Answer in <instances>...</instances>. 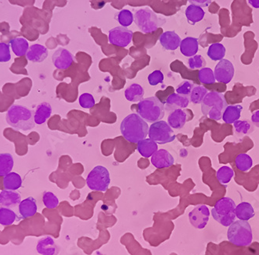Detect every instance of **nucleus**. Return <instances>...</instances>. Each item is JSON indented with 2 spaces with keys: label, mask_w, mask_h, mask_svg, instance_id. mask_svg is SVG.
<instances>
[{
  "label": "nucleus",
  "mask_w": 259,
  "mask_h": 255,
  "mask_svg": "<svg viewBox=\"0 0 259 255\" xmlns=\"http://www.w3.org/2000/svg\"><path fill=\"white\" fill-rule=\"evenodd\" d=\"M86 184L93 191H106L110 184V175L107 168L101 165L95 167L88 175Z\"/></svg>",
  "instance_id": "7"
},
{
  "label": "nucleus",
  "mask_w": 259,
  "mask_h": 255,
  "mask_svg": "<svg viewBox=\"0 0 259 255\" xmlns=\"http://www.w3.org/2000/svg\"><path fill=\"white\" fill-rule=\"evenodd\" d=\"M188 65L192 70L202 69L207 65V61L202 55L196 54L188 60Z\"/></svg>",
  "instance_id": "41"
},
{
  "label": "nucleus",
  "mask_w": 259,
  "mask_h": 255,
  "mask_svg": "<svg viewBox=\"0 0 259 255\" xmlns=\"http://www.w3.org/2000/svg\"><path fill=\"white\" fill-rule=\"evenodd\" d=\"M117 20L121 27H127L132 24L134 20V16L131 11L122 9L117 15Z\"/></svg>",
  "instance_id": "39"
},
{
  "label": "nucleus",
  "mask_w": 259,
  "mask_h": 255,
  "mask_svg": "<svg viewBox=\"0 0 259 255\" xmlns=\"http://www.w3.org/2000/svg\"><path fill=\"white\" fill-rule=\"evenodd\" d=\"M226 49L223 45L220 43L212 44L209 47L207 55L213 61H220L225 57Z\"/></svg>",
  "instance_id": "33"
},
{
  "label": "nucleus",
  "mask_w": 259,
  "mask_h": 255,
  "mask_svg": "<svg viewBox=\"0 0 259 255\" xmlns=\"http://www.w3.org/2000/svg\"><path fill=\"white\" fill-rule=\"evenodd\" d=\"M190 102V98L178 93H172L167 98L165 109L168 112H172L178 109H185L189 105Z\"/></svg>",
  "instance_id": "16"
},
{
  "label": "nucleus",
  "mask_w": 259,
  "mask_h": 255,
  "mask_svg": "<svg viewBox=\"0 0 259 255\" xmlns=\"http://www.w3.org/2000/svg\"><path fill=\"white\" fill-rule=\"evenodd\" d=\"M209 208L206 205H198L189 213V219L193 227L197 229H204L209 221Z\"/></svg>",
  "instance_id": "12"
},
{
  "label": "nucleus",
  "mask_w": 259,
  "mask_h": 255,
  "mask_svg": "<svg viewBox=\"0 0 259 255\" xmlns=\"http://www.w3.org/2000/svg\"><path fill=\"white\" fill-rule=\"evenodd\" d=\"M194 87H195L194 82H192V81H184L176 88V93L178 94L182 95V96L190 98V94H191Z\"/></svg>",
  "instance_id": "42"
},
{
  "label": "nucleus",
  "mask_w": 259,
  "mask_h": 255,
  "mask_svg": "<svg viewBox=\"0 0 259 255\" xmlns=\"http://www.w3.org/2000/svg\"><path fill=\"white\" fill-rule=\"evenodd\" d=\"M19 212L20 216L24 219L32 217L36 214L38 212V205L35 199L28 197L20 202L19 204Z\"/></svg>",
  "instance_id": "20"
},
{
  "label": "nucleus",
  "mask_w": 259,
  "mask_h": 255,
  "mask_svg": "<svg viewBox=\"0 0 259 255\" xmlns=\"http://www.w3.org/2000/svg\"><path fill=\"white\" fill-rule=\"evenodd\" d=\"M235 208L236 204L232 199L223 197L215 204L211 210V214L213 219L222 226L229 227L236 219Z\"/></svg>",
  "instance_id": "6"
},
{
  "label": "nucleus",
  "mask_w": 259,
  "mask_h": 255,
  "mask_svg": "<svg viewBox=\"0 0 259 255\" xmlns=\"http://www.w3.org/2000/svg\"><path fill=\"white\" fill-rule=\"evenodd\" d=\"M235 165L240 171L246 172L252 168L253 161L252 157L248 153H239L235 158Z\"/></svg>",
  "instance_id": "35"
},
{
  "label": "nucleus",
  "mask_w": 259,
  "mask_h": 255,
  "mask_svg": "<svg viewBox=\"0 0 259 255\" xmlns=\"http://www.w3.org/2000/svg\"><path fill=\"white\" fill-rule=\"evenodd\" d=\"M187 120L188 116L186 111L178 109L171 112L168 117V123L172 128L179 130L184 127Z\"/></svg>",
  "instance_id": "22"
},
{
  "label": "nucleus",
  "mask_w": 259,
  "mask_h": 255,
  "mask_svg": "<svg viewBox=\"0 0 259 255\" xmlns=\"http://www.w3.org/2000/svg\"><path fill=\"white\" fill-rule=\"evenodd\" d=\"M43 203L48 209H53L57 208L59 200L52 192H45L43 194Z\"/></svg>",
  "instance_id": "40"
},
{
  "label": "nucleus",
  "mask_w": 259,
  "mask_h": 255,
  "mask_svg": "<svg viewBox=\"0 0 259 255\" xmlns=\"http://www.w3.org/2000/svg\"><path fill=\"white\" fill-rule=\"evenodd\" d=\"M151 162L155 168L162 169V168H169L173 165L175 161H174V157L168 151L160 149L152 156Z\"/></svg>",
  "instance_id": "14"
},
{
  "label": "nucleus",
  "mask_w": 259,
  "mask_h": 255,
  "mask_svg": "<svg viewBox=\"0 0 259 255\" xmlns=\"http://www.w3.org/2000/svg\"><path fill=\"white\" fill-rule=\"evenodd\" d=\"M148 79H149V84L151 86H157L164 82V75L160 70H155L149 75Z\"/></svg>",
  "instance_id": "44"
},
{
  "label": "nucleus",
  "mask_w": 259,
  "mask_h": 255,
  "mask_svg": "<svg viewBox=\"0 0 259 255\" xmlns=\"http://www.w3.org/2000/svg\"><path fill=\"white\" fill-rule=\"evenodd\" d=\"M252 123L256 127H259V110L255 111L252 115Z\"/></svg>",
  "instance_id": "47"
},
{
  "label": "nucleus",
  "mask_w": 259,
  "mask_h": 255,
  "mask_svg": "<svg viewBox=\"0 0 259 255\" xmlns=\"http://www.w3.org/2000/svg\"><path fill=\"white\" fill-rule=\"evenodd\" d=\"M75 57L69 51L65 49H57L52 55V62L55 68L60 70H66L72 66Z\"/></svg>",
  "instance_id": "13"
},
{
  "label": "nucleus",
  "mask_w": 259,
  "mask_h": 255,
  "mask_svg": "<svg viewBox=\"0 0 259 255\" xmlns=\"http://www.w3.org/2000/svg\"><path fill=\"white\" fill-rule=\"evenodd\" d=\"M149 125L141 116L131 113L122 120L120 131L122 136L130 143L138 144L149 134Z\"/></svg>",
  "instance_id": "1"
},
{
  "label": "nucleus",
  "mask_w": 259,
  "mask_h": 255,
  "mask_svg": "<svg viewBox=\"0 0 259 255\" xmlns=\"http://www.w3.org/2000/svg\"><path fill=\"white\" fill-rule=\"evenodd\" d=\"M134 22L144 34H152L158 28L157 16L149 8L137 10L134 13Z\"/></svg>",
  "instance_id": "8"
},
{
  "label": "nucleus",
  "mask_w": 259,
  "mask_h": 255,
  "mask_svg": "<svg viewBox=\"0 0 259 255\" xmlns=\"http://www.w3.org/2000/svg\"><path fill=\"white\" fill-rule=\"evenodd\" d=\"M242 109L243 107L241 105H227L223 110V116H222L223 122L227 124H232L234 122H236L241 117Z\"/></svg>",
  "instance_id": "24"
},
{
  "label": "nucleus",
  "mask_w": 259,
  "mask_h": 255,
  "mask_svg": "<svg viewBox=\"0 0 259 255\" xmlns=\"http://www.w3.org/2000/svg\"><path fill=\"white\" fill-rule=\"evenodd\" d=\"M14 165V160L9 153H0V177H4L10 173Z\"/></svg>",
  "instance_id": "32"
},
{
  "label": "nucleus",
  "mask_w": 259,
  "mask_h": 255,
  "mask_svg": "<svg viewBox=\"0 0 259 255\" xmlns=\"http://www.w3.org/2000/svg\"><path fill=\"white\" fill-rule=\"evenodd\" d=\"M132 31L127 27H117L109 31V41L111 45L120 48H126L131 43Z\"/></svg>",
  "instance_id": "10"
},
{
  "label": "nucleus",
  "mask_w": 259,
  "mask_h": 255,
  "mask_svg": "<svg viewBox=\"0 0 259 255\" xmlns=\"http://www.w3.org/2000/svg\"><path fill=\"white\" fill-rule=\"evenodd\" d=\"M198 79L202 84L212 85L216 82L214 72L209 68H204L199 71Z\"/></svg>",
  "instance_id": "37"
},
{
  "label": "nucleus",
  "mask_w": 259,
  "mask_h": 255,
  "mask_svg": "<svg viewBox=\"0 0 259 255\" xmlns=\"http://www.w3.org/2000/svg\"><path fill=\"white\" fill-rule=\"evenodd\" d=\"M149 136L150 139L159 145L170 143L175 139V134L172 127L164 120L152 123L149 127Z\"/></svg>",
  "instance_id": "9"
},
{
  "label": "nucleus",
  "mask_w": 259,
  "mask_h": 255,
  "mask_svg": "<svg viewBox=\"0 0 259 255\" xmlns=\"http://www.w3.org/2000/svg\"><path fill=\"white\" fill-rule=\"evenodd\" d=\"M138 113L145 121L154 123L164 118V105L157 97H149L140 101Z\"/></svg>",
  "instance_id": "4"
},
{
  "label": "nucleus",
  "mask_w": 259,
  "mask_h": 255,
  "mask_svg": "<svg viewBox=\"0 0 259 255\" xmlns=\"http://www.w3.org/2000/svg\"><path fill=\"white\" fill-rule=\"evenodd\" d=\"M138 151L142 157H150L157 151V145L152 139L142 140L138 143Z\"/></svg>",
  "instance_id": "27"
},
{
  "label": "nucleus",
  "mask_w": 259,
  "mask_h": 255,
  "mask_svg": "<svg viewBox=\"0 0 259 255\" xmlns=\"http://www.w3.org/2000/svg\"><path fill=\"white\" fill-rule=\"evenodd\" d=\"M227 239L232 245L237 247H248L253 239L250 223L244 220H235L229 226Z\"/></svg>",
  "instance_id": "5"
},
{
  "label": "nucleus",
  "mask_w": 259,
  "mask_h": 255,
  "mask_svg": "<svg viewBox=\"0 0 259 255\" xmlns=\"http://www.w3.org/2000/svg\"><path fill=\"white\" fill-rule=\"evenodd\" d=\"M79 105L84 109H92L96 105L95 99L90 93H83L79 98Z\"/></svg>",
  "instance_id": "43"
},
{
  "label": "nucleus",
  "mask_w": 259,
  "mask_h": 255,
  "mask_svg": "<svg viewBox=\"0 0 259 255\" xmlns=\"http://www.w3.org/2000/svg\"><path fill=\"white\" fill-rule=\"evenodd\" d=\"M208 91L204 86H198L193 88V91L190 96V101L192 103L200 104L202 102L206 95L207 94Z\"/></svg>",
  "instance_id": "38"
},
{
  "label": "nucleus",
  "mask_w": 259,
  "mask_h": 255,
  "mask_svg": "<svg viewBox=\"0 0 259 255\" xmlns=\"http://www.w3.org/2000/svg\"><path fill=\"white\" fill-rule=\"evenodd\" d=\"M181 40L179 35L175 31H165L159 38V42L165 50L175 51L180 46Z\"/></svg>",
  "instance_id": "17"
},
{
  "label": "nucleus",
  "mask_w": 259,
  "mask_h": 255,
  "mask_svg": "<svg viewBox=\"0 0 259 255\" xmlns=\"http://www.w3.org/2000/svg\"><path fill=\"white\" fill-rule=\"evenodd\" d=\"M124 94H125L126 99L130 102H140L143 100L145 90L141 85L134 83L127 88Z\"/></svg>",
  "instance_id": "31"
},
{
  "label": "nucleus",
  "mask_w": 259,
  "mask_h": 255,
  "mask_svg": "<svg viewBox=\"0 0 259 255\" xmlns=\"http://www.w3.org/2000/svg\"><path fill=\"white\" fill-rule=\"evenodd\" d=\"M227 106L224 96L216 91L208 93L201 102V109L204 116L216 121L221 120L223 110Z\"/></svg>",
  "instance_id": "3"
},
{
  "label": "nucleus",
  "mask_w": 259,
  "mask_h": 255,
  "mask_svg": "<svg viewBox=\"0 0 259 255\" xmlns=\"http://www.w3.org/2000/svg\"><path fill=\"white\" fill-rule=\"evenodd\" d=\"M9 45H10L11 49L15 55L17 57H23V56L26 55L27 51L30 48L28 41L25 38H13L9 41Z\"/></svg>",
  "instance_id": "30"
},
{
  "label": "nucleus",
  "mask_w": 259,
  "mask_h": 255,
  "mask_svg": "<svg viewBox=\"0 0 259 255\" xmlns=\"http://www.w3.org/2000/svg\"><path fill=\"white\" fill-rule=\"evenodd\" d=\"M249 3L255 9H259V0H248Z\"/></svg>",
  "instance_id": "48"
},
{
  "label": "nucleus",
  "mask_w": 259,
  "mask_h": 255,
  "mask_svg": "<svg viewBox=\"0 0 259 255\" xmlns=\"http://www.w3.org/2000/svg\"><path fill=\"white\" fill-rule=\"evenodd\" d=\"M180 51L186 57L196 55L199 51V41L197 38L188 37L181 41Z\"/></svg>",
  "instance_id": "23"
},
{
  "label": "nucleus",
  "mask_w": 259,
  "mask_h": 255,
  "mask_svg": "<svg viewBox=\"0 0 259 255\" xmlns=\"http://www.w3.org/2000/svg\"><path fill=\"white\" fill-rule=\"evenodd\" d=\"M193 5H198L200 7H207L212 2V0H188Z\"/></svg>",
  "instance_id": "46"
},
{
  "label": "nucleus",
  "mask_w": 259,
  "mask_h": 255,
  "mask_svg": "<svg viewBox=\"0 0 259 255\" xmlns=\"http://www.w3.org/2000/svg\"><path fill=\"white\" fill-rule=\"evenodd\" d=\"M22 183H23V181H22L21 176L18 173L12 172V171L10 173L4 176L3 181H2L4 189L6 190H13V191L18 190L21 187Z\"/></svg>",
  "instance_id": "29"
},
{
  "label": "nucleus",
  "mask_w": 259,
  "mask_h": 255,
  "mask_svg": "<svg viewBox=\"0 0 259 255\" xmlns=\"http://www.w3.org/2000/svg\"><path fill=\"white\" fill-rule=\"evenodd\" d=\"M255 215H256V212H255L254 208L249 203L242 202L236 205L235 216L240 220L249 221V219L254 217Z\"/></svg>",
  "instance_id": "25"
},
{
  "label": "nucleus",
  "mask_w": 259,
  "mask_h": 255,
  "mask_svg": "<svg viewBox=\"0 0 259 255\" xmlns=\"http://www.w3.org/2000/svg\"><path fill=\"white\" fill-rule=\"evenodd\" d=\"M185 13H186L188 22L192 25H194L195 23L201 21L205 16V12L203 8L198 5H193V4L186 8Z\"/></svg>",
  "instance_id": "28"
},
{
  "label": "nucleus",
  "mask_w": 259,
  "mask_h": 255,
  "mask_svg": "<svg viewBox=\"0 0 259 255\" xmlns=\"http://www.w3.org/2000/svg\"><path fill=\"white\" fill-rule=\"evenodd\" d=\"M37 252L41 255H57L60 249L52 237L46 236L41 238L37 245Z\"/></svg>",
  "instance_id": "15"
},
{
  "label": "nucleus",
  "mask_w": 259,
  "mask_h": 255,
  "mask_svg": "<svg viewBox=\"0 0 259 255\" xmlns=\"http://www.w3.org/2000/svg\"><path fill=\"white\" fill-rule=\"evenodd\" d=\"M11 54L9 45L0 42V62H8L10 61Z\"/></svg>",
  "instance_id": "45"
},
{
  "label": "nucleus",
  "mask_w": 259,
  "mask_h": 255,
  "mask_svg": "<svg viewBox=\"0 0 259 255\" xmlns=\"http://www.w3.org/2000/svg\"><path fill=\"white\" fill-rule=\"evenodd\" d=\"M21 202L20 193L13 190L4 189L0 193V205L6 208H13Z\"/></svg>",
  "instance_id": "19"
},
{
  "label": "nucleus",
  "mask_w": 259,
  "mask_h": 255,
  "mask_svg": "<svg viewBox=\"0 0 259 255\" xmlns=\"http://www.w3.org/2000/svg\"><path fill=\"white\" fill-rule=\"evenodd\" d=\"M215 79L218 82L228 84L234 75V67L231 61L222 59L217 63L214 69Z\"/></svg>",
  "instance_id": "11"
},
{
  "label": "nucleus",
  "mask_w": 259,
  "mask_h": 255,
  "mask_svg": "<svg viewBox=\"0 0 259 255\" xmlns=\"http://www.w3.org/2000/svg\"><path fill=\"white\" fill-rule=\"evenodd\" d=\"M48 55H49V51L46 47L39 44H35L29 48L26 57L28 61L40 63L45 61Z\"/></svg>",
  "instance_id": "18"
},
{
  "label": "nucleus",
  "mask_w": 259,
  "mask_h": 255,
  "mask_svg": "<svg viewBox=\"0 0 259 255\" xmlns=\"http://www.w3.org/2000/svg\"><path fill=\"white\" fill-rule=\"evenodd\" d=\"M5 119L8 124L16 130H31L36 124L34 122V112L27 106L17 104L11 105L6 112Z\"/></svg>",
  "instance_id": "2"
},
{
  "label": "nucleus",
  "mask_w": 259,
  "mask_h": 255,
  "mask_svg": "<svg viewBox=\"0 0 259 255\" xmlns=\"http://www.w3.org/2000/svg\"><path fill=\"white\" fill-rule=\"evenodd\" d=\"M234 175V170L229 166H223L216 171V179L222 185L228 184L231 182Z\"/></svg>",
  "instance_id": "36"
},
{
  "label": "nucleus",
  "mask_w": 259,
  "mask_h": 255,
  "mask_svg": "<svg viewBox=\"0 0 259 255\" xmlns=\"http://www.w3.org/2000/svg\"><path fill=\"white\" fill-rule=\"evenodd\" d=\"M233 124L234 134L238 138H243L245 136L252 134L255 130L253 123L249 120H238Z\"/></svg>",
  "instance_id": "26"
},
{
  "label": "nucleus",
  "mask_w": 259,
  "mask_h": 255,
  "mask_svg": "<svg viewBox=\"0 0 259 255\" xmlns=\"http://www.w3.org/2000/svg\"><path fill=\"white\" fill-rule=\"evenodd\" d=\"M16 212L10 208L0 207V224L4 227L10 226L16 221Z\"/></svg>",
  "instance_id": "34"
},
{
  "label": "nucleus",
  "mask_w": 259,
  "mask_h": 255,
  "mask_svg": "<svg viewBox=\"0 0 259 255\" xmlns=\"http://www.w3.org/2000/svg\"><path fill=\"white\" fill-rule=\"evenodd\" d=\"M52 113V107L51 104L47 102H41L34 110V122L36 124L41 125L51 117Z\"/></svg>",
  "instance_id": "21"
}]
</instances>
